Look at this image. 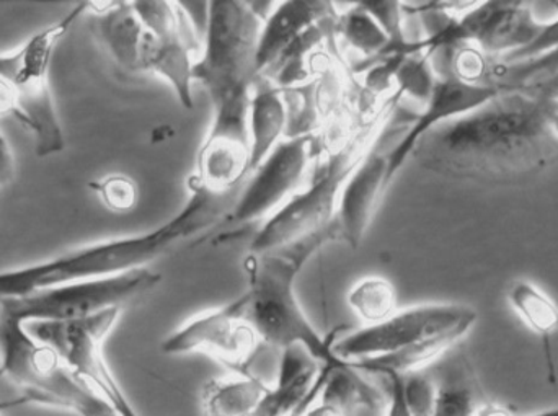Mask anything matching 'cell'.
Listing matches in <instances>:
<instances>
[{
	"instance_id": "6da1fadb",
	"label": "cell",
	"mask_w": 558,
	"mask_h": 416,
	"mask_svg": "<svg viewBox=\"0 0 558 416\" xmlns=\"http://www.w3.org/2000/svg\"><path fill=\"white\" fill-rule=\"evenodd\" d=\"M549 100L539 91L501 88L487 103L429 131L412 157L425 169L474 182H517L556 157Z\"/></svg>"
},
{
	"instance_id": "7a4b0ae2",
	"label": "cell",
	"mask_w": 558,
	"mask_h": 416,
	"mask_svg": "<svg viewBox=\"0 0 558 416\" xmlns=\"http://www.w3.org/2000/svg\"><path fill=\"white\" fill-rule=\"evenodd\" d=\"M189 188L192 192L189 201L166 224L143 234L82 245L38 264L0 271V301L149 268L186 238L225 221L235 201L231 193L218 195L192 183Z\"/></svg>"
},
{
	"instance_id": "3957f363",
	"label": "cell",
	"mask_w": 558,
	"mask_h": 416,
	"mask_svg": "<svg viewBox=\"0 0 558 416\" xmlns=\"http://www.w3.org/2000/svg\"><path fill=\"white\" fill-rule=\"evenodd\" d=\"M331 242H340L335 222L284 247L248 254L245 260L248 286L241 299L245 319L264 345L279 348V352L302 346L320 365L340 368L348 363L335 355L333 342L315 329L295 294V281L302 268Z\"/></svg>"
},
{
	"instance_id": "277c9868",
	"label": "cell",
	"mask_w": 558,
	"mask_h": 416,
	"mask_svg": "<svg viewBox=\"0 0 558 416\" xmlns=\"http://www.w3.org/2000/svg\"><path fill=\"white\" fill-rule=\"evenodd\" d=\"M402 95L393 91L366 123L360 124L328 152L327 160L302 192L295 193L281 209L267 219L252 238L251 254L284 247L299 238L322 231L333 222L341 192L357 163L376 140L377 134L399 107Z\"/></svg>"
},
{
	"instance_id": "5b68a950",
	"label": "cell",
	"mask_w": 558,
	"mask_h": 416,
	"mask_svg": "<svg viewBox=\"0 0 558 416\" xmlns=\"http://www.w3.org/2000/svg\"><path fill=\"white\" fill-rule=\"evenodd\" d=\"M0 375L20 389L25 402L78 416H118L75 378L52 346L35 339L25 323L7 316H0Z\"/></svg>"
},
{
	"instance_id": "8992f818",
	"label": "cell",
	"mask_w": 558,
	"mask_h": 416,
	"mask_svg": "<svg viewBox=\"0 0 558 416\" xmlns=\"http://www.w3.org/2000/svg\"><path fill=\"white\" fill-rule=\"evenodd\" d=\"M262 22L248 2H209V19L202 54L193 68V81L208 91L213 107L252 97L257 84V49Z\"/></svg>"
},
{
	"instance_id": "52a82bcc",
	"label": "cell",
	"mask_w": 558,
	"mask_h": 416,
	"mask_svg": "<svg viewBox=\"0 0 558 416\" xmlns=\"http://www.w3.org/2000/svg\"><path fill=\"white\" fill-rule=\"evenodd\" d=\"M160 281L159 273L143 268L117 277L62 284L16 299L0 301V316L25 326L87 319L114 307L123 309L128 303L153 293Z\"/></svg>"
},
{
	"instance_id": "ba28073f",
	"label": "cell",
	"mask_w": 558,
	"mask_h": 416,
	"mask_svg": "<svg viewBox=\"0 0 558 416\" xmlns=\"http://www.w3.org/2000/svg\"><path fill=\"white\" fill-rule=\"evenodd\" d=\"M120 307L71 322L28 323L29 333L52 346L62 362L98 397L104 399L118 416H140L124 394L105 358V342L121 316Z\"/></svg>"
},
{
	"instance_id": "9c48e42d",
	"label": "cell",
	"mask_w": 558,
	"mask_h": 416,
	"mask_svg": "<svg viewBox=\"0 0 558 416\" xmlns=\"http://www.w3.org/2000/svg\"><path fill=\"white\" fill-rule=\"evenodd\" d=\"M477 320V310L465 304H420L396 310L383 322L344 333L331 343V350L338 358L353 363L389 355L446 333H469Z\"/></svg>"
},
{
	"instance_id": "30bf717a",
	"label": "cell",
	"mask_w": 558,
	"mask_h": 416,
	"mask_svg": "<svg viewBox=\"0 0 558 416\" xmlns=\"http://www.w3.org/2000/svg\"><path fill=\"white\" fill-rule=\"evenodd\" d=\"M146 28L141 72L170 85L186 110H193V68L202 54L203 38L180 2H133Z\"/></svg>"
},
{
	"instance_id": "8fae6325",
	"label": "cell",
	"mask_w": 558,
	"mask_h": 416,
	"mask_svg": "<svg viewBox=\"0 0 558 416\" xmlns=\"http://www.w3.org/2000/svg\"><path fill=\"white\" fill-rule=\"evenodd\" d=\"M264 343L247 322L241 297L219 309L206 310L186 320L163 340V355L205 353L234 375H251L248 368Z\"/></svg>"
},
{
	"instance_id": "7c38bea8",
	"label": "cell",
	"mask_w": 558,
	"mask_h": 416,
	"mask_svg": "<svg viewBox=\"0 0 558 416\" xmlns=\"http://www.w3.org/2000/svg\"><path fill=\"white\" fill-rule=\"evenodd\" d=\"M397 108L377 134L376 140L364 159L351 173L338 201L333 218L338 238L353 250L363 244L377 205L386 193L387 186L392 183L389 173L390 150L399 143L413 118H397Z\"/></svg>"
},
{
	"instance_id": "4fadbf2b",
	"label": "cell",
	"mask_w": 558,
	"mask_h": 416,
	"mask_svg": "<svg viewBox=\"0 0 558 416\" xmlns=\"http://www.w3.org/2000/svg\"><path fill=\"white\" fill-rule=\"evenodd\" d=\"M315 136L288 137L251 173V180L226 215V224L267 221L304 183L314 154Z\"/></svg>"
},
{
	"instance_id": "5bb4252c",
	"label": "cell",
	"mask_w": 558,
	"mask_h": 416,
	"mask_svg": "<svg viewBox=\"0 0 558 416\" xmlns=\"http://www.w3.org/2000/svg\"><path fill=\"white\" fill-rule=\"evenodd\" d=\"M213 108V124L199 147L196 172L189 183L229 195L251 175V97L235 98Z\"/></svg>"
},
{
	"instance_id": "9a60e30c",
	"label": "cell",
	"mask_w": 558,
	"mask_h": 416,
	"mask_svg": "<svg viewBox=\"0 0 558 416\" xmlns=\"http://www.w3.org/2000/svg\"><path fill=\"white\" fill-rule=\"evenodd\" d=\"M87 10L88 2H78L68 15L33 33L19 48L0 54V78L15 90L16 110L54 97L49 84L52 56L61 39Z\"/></svg>"
},
{
	"instance_id": "2e32d148",
	"label": "cell",
	"mask_w": 558,
	"mask_h": 416,
	"mask_svg": "<svg viewBox=\"0 0 558 416\" xmlns=\"http://www.w3.org/2000/svg\"><path fill=\"white\" fill-rule=\"evenodd\" d=\"M500 90L501 88L495 85L468 84L452 75H438V81L428 100L423 103L422 111L413 114L405 133L390 150V179L393 180L399 173L407 159L412 157L420 140L429 131L487 103Z\"/></svg>"
},
{
	"instance_id": "e0dca14e",
	"label": "cell",
	"mask_w": 558,
	"mask_h": 416,
	"mask_svg": "<svg viewBox=\"0 0 558 416\" xmlns=\"http://www.w3.org/2000/svg\"><path fill=\"white\" fill-rule=\"evenodd\" d=\"M330 366L320 365L307 350H282L277 384L270 386L254 416H299L317 401L318 391Z\"/></svg>"
},
{
	"instance_id": "ac0fdd59",
	"label": "cell",
	"mask_w": 558,
	"mask_h": 416,
	"mask_svg": "<svg viewBox=\"0 0 558 416\" xmlns=\"http://www.w3.org/2000/svg\"><path fill=\"white\" fill-rule=\"evenodd\" d=\"M338 15L337 3L327 0L277 2L262 25L257 49L258 75H264L307 29Z\"/></svg>"
},
{
	"instance_id": "d6986e66",
	"label": "cell",
	"mask_w": 558,
	"mask_h": 416,
	"mask_svg": "<svg viewBox=\"0 0 558 416\" xmlns=\"http://www.w3.org/2000/svg\"><path fill=\"white\" fill-rule=\"evenodd\" d=\"M94 13V33L105 51L128 72H141L146 28L133 2H88Z\"/></svg>"
},
{
	"instance_id": "ffe728a7",
	"label": "cell",
	"mask_w": 558,
	"mask_h": 416,
	"mask_svg": "<svg viewBox=\"0 0 558 416\" xmlns=\"http://www.w3.org/2000/svg\"><path fill=\"white\" fill-rule=\"evenodd\" d=\"M288 110L281 88L262 77L252 91L248 108V136H251V173L286 139Z\"/></svg>"
},
{
	"instance_id": "44dd1931",
	"label": "cell",
	"mask_w": 558,
	"mask_h": 416,
	"mask_svg": "<svg viewBox=\"0 0 558 416\" xmlns=\"http://www.w3.org/2000/svg\"><path fill=\"white\" fill-rule=\"evenodd\" d=\"M315 402L341 416L384 414L387 404L386 392L350 365L328 369Z\"/></svg>"
},
{
	"instance_id": "7402d4cb",
	"label": "cell",
	"mask_w": 558,
	"mask_h": 416,
	"mask_svg": "<svg viewBox=\"0 0 558 416\" xmlns=\"http://www.w3.org/2000/svg\"><path fill=\"white\" fill-rule=\"evenodd\" d=\"M508 303L521 320L543 340L547 376L556 382L553 337L558 330V307L543 290L526 280H517L508 287Z\"/></svg>"
},
{
	"instance_id": "603a6c76",
	"label": "cell",
	"mask_w": 558,
	"mask_h": 416,
	"mask_svg": "<svg viewBox=\"0 0 558 416\" xmlns=\"http://www.w3.org/2000/svg\"><path fill=\"white\" fill-rule=\"evenodd\" d=\"M270 386L252 375H234L215 379L203 391L206 416H254Z\"/></svg>"
},
{
	"instance_id": "cb8c5ba5",
	"label": "cell",
	"mask_w": 558,
	"mask_h": 416,
	"mask_svg": "<svg viewBox=\"0 0 558 416\" xmlns=\"http://www.w3.org/2000/svg\"><path fill=\"white\" fill-rule=\"evenodd\" d=\"M465 335L468 333H446V335L415 343V345L407 346V348L389 353V355L357 359V362L348 363V365L353 366L354 369L367 376H379V378L386 375L405 376L410 375V372L422 371L425 366L432 365L433 362L441 358L446 352H449Z\"/></svg>"
},
{
	"instance_id": "d4e9b609",
	"label": "cell",
	"mask_w": 558,
	"mask_h": 416,
	"mask_svg": "<svg viewBox=\"0 0 558 416\" xmlns=\"http://www.w3.org/2000/svg\"><path fill=\"white\" fill-rule=\"evenodd\" d=\"M335 35L340 36L348 48L371 61L384 58L390 49L389 36L360 2L351 3L350 9L338 13Z\"/></svg>"
},
{
	"instance_id": "484cf974",
	"label": "cell",
	"mask_w": 558,
	"mask_h": 416,
	"mask_svg": "<svg viewBox=\"0 0 558 416\" xmlns=\"http://www.w3.org/2000/svg\"><path fill=\"white\" fill-rule=\"evenodd\" d=\"M347 303L366 326H373L396 313V287L386 278H364L348 291Z\"/></svg>"
},
{
	"instance_id": "4316f807",
	"label": "cell",
	"mask_w": 558,
	"mask_h": 416,
	"mask_svg": "<svg viewBox=\"0 0 558 416\" xmlns=\"http://www.w3.org/2000/svg\"><path fill=\"white\" fill-rule=\"evenodd\" d=\"M490 74L497 81L505 82L508 88H534V84L539 87L558 75V48L527 61L513 62V64L498 62L497 65H492Z\"/></svg>"
},
{
	"instance_id": "83f0119b",
	"label": "cell",
	"mask_w": 558,
	"mask_h": 416,
	"mask_svg": "<svg viewBox=\"0 0 558 416\" xmlns=\"http://www.w3.org/2000/svg\"><path fill=\"white\" fill-rule=\"evenodd\" d=\"M474 386L469 378H451L438 384L433 416H475L478 412Z\"/></svg>"
},
{
	"instance_id": "f1b7e54d",
	"label": "cell",
	"mask_w": 558,
	"mask_h": 416,
	"mask_svg": "<svg viewBox=\"0 0 558 416\" xmlns=\"http://www.w3.org/2000/svg\"><path fill=\"white\" fill-rule=\"evenodd\" d=\"M101 205L111 212H130L137 203V186L130 176L123 173H111L104 179L95 180L90 185Z\"/></svg>"
},
{
	"instance_id": "f546056e",
	"label": "cell",
	"mask_w": 558,
	"mask_h": 416,
	"mask_svg": "<svg viewBox=\"0 0 558 416\" xmlns=\"http://www.w3.org/2000/svg\"><path fill=\"white\" fill-rule=\"evenodd\" d=\"M403 394L412 416H433L438 384L422 371L403 376Z\"/></svg>"
},
{
	"instance_id": "4dcf8cb0",
	"label": "cell",
	"mask_w": 558,
	"mask_h": 416,
	"mask_svg": "<svg viewBox=\"0 0 558 416\" xmlns=\"http://www.w3.org/2000/svg\"><path fill=\"white\" fill-rule=\"evenodd\" d=\"M558 48V16L550 20V22H543L539 33L536 38L521 49V51L513 52L501 59L504 64H513V62L527 61V59L539 58V56L547 54Z\"/></svg>"
},
{
	"instance_id": "1f68e13d",
	"label": "cell",
	"mask_w": 558,
	"mask_h": 416,
	"mask_svg": "<svg viewBox=\"0 0 558 416\" xmlns=\"http://www.w3.org/2000/svg\"><path fill=\"white\" fill-rule=\"evenodd\" d=\"M386 381V412L384 416H412L403 394V376L386 375L380 376Z\"/></svg>"
},
{
	"instance_id": "d6a6232c",
	"label": "cell",
	"mask_w": 558,
	"mask_h": 416,
	"mask_svg": "<svg viewBox=\"0 0 558 416\" xmlns=\"http://www.w3.org/2000/svg\"><path fill=\"white\" fill-rule=\"evenodd\" d=\"M15 169V156H13L12 147L0 131V188L12 182Z\"/></svg>"
},
{
	"instance_id": "836d02e7",
	"label": "cell",
	"mask_w": 558,
	"mask_h": 416,
	"mask_svg": "<svg viewBox=\"0 0 558 416\" xmlns=\"http://www.w3.org/2000/svg\"><path fill=\"white\" fill-rule=\"evenodd\" d=\"M475 416H513L507 407L500 404H484Z\"/></svg>"
},
{
	"instance_id": "e575fe53",
	"label": "cell",
	"mask_w": 558,
	"mask_h": 416,
	"mask_svg": "<svg viewBox=\"0 0 558 416\" xmlns=\"http://www.w3.org/2000/svg\"><path fill=\"white\" fill-rule=\"evenodd\" d=\"M546 97V95H544ZM549 100V123L550 130H553L554 136L558 140V100H554V98L546 97Z\"/></svg>"
},
{
	"instance_id": "d590c367",
	"label": "cell",
	"mask_w": 558,
	"mask_h": 416,
	"mask_svg": "<svg viewBox=\"0 0 558 416\" xmlns=\"http://www.w3.org/2000/svg\"><path fill=\"white\" fill-rule=\"evenodd\" d=\"M534 88H536V91H539V94L554 98V100H558V75L557 77H554L553 81L546 82V84Z\"/></svg>"
},
{
	"instance_id": "8d00e7d4",
	"label": "cell",
	"mask_w": 558,
	"mask_h": 416,
	"mask_svg": "<svg viewBox=\"0 0 558 416\" xmlns=\"http://www.w3.org/2000/svg\"><path fill=\"white\" fill-rule=\"evenodd\" d=\"M317 404V402H314ZM299 416H341L338 412L331 411V408L325 407V405H314V407H308L304 414Z\"/></svg>"
},
{
	"instance_id": "74e56055",
	"label": "cell",
	"mask_w": 558,
	"mask_h": 416,
	"mask_svg": "<svg viewBox=\"0 0 558 416\" xmlns=\"http://www.w3.org/2000/svg\"><path fill=\"white\" fill-rule=\"evenodd\" d=\"M526 416H558V407L549 408V411L537 412V414Z\"/></svg>"
},
{
	"instance_id": "f35d334b",
	"label": "cell",
	"mask_w": 558,
	"mask_h": 416,
	"mask_svg": "<svg viewBox=\"0 0 558 416\" xmlns=\"http://www.w3.org/2000/svg\"><path fill=\"white\" fill-rule=\"evenodd\" d=\"M0 379H2V375H0Z\"/></svg>"
}]
</instances>
